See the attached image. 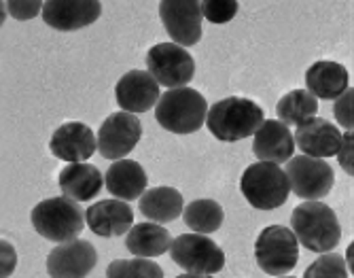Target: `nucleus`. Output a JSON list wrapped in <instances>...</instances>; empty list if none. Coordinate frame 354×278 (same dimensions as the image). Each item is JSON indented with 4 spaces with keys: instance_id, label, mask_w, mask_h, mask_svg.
Wrapping results in <instances>:
<instances>
[{
    "instance_id": "f03ea898",
    "label": "nucleus",
    "mask_w": 354,
    "mask_h": 278,
    "mask_svg": "<svg viewBox=\"0 0 354 278\" xmlns=\"http://www.w3.org/2000/svg\"><path fill=\"white\" fill-rule=\"evenodd\" d=\"M291 228L299 244L320 255L331 253L342 238V228L335 210L323 202H304L295 206Z\"/></svg>"
},
{
    "instance_id": "0eeeda50",
    "label": "nucleus",
    "mask_w": 354,
    "mask_h": 278,
    "mask_svg": "<svg viewBox=\"0 0 354 278\" xmlns=\"http://www.w3.org/2000/svg\"><path fill=\"white\" fill-rule=\"evenodd\" d=\"M147 68L149 75L168 89L187 87L196 77V62L193 55L174 43H159L147 51Z\"/></svg>"
},
{
    "instance_id": "a878e982",
    "label": "nucleus",
    "mask_w": 354,
    "mask_h": 278,
    "mask_svg": "<svg viewBox=\"0 0 354 278\" xmlns=\"http://www.w3.org/2000/svg\"><path fill=\"white\" fill-rule=\"evenodd\" d=\"M106 278H164V270L159 263L142 257L115 259L106 268Z\"/></svg>"
},
{
    "instance_id": "393cba45",
    "label": "nucleus",
    "mask_w": 354,
    "mask_h": 278,
    "mask_svg": "<svg viewBox=\"0 0 354 278\" xmlns=\"http://www.w3.org/2000/svg\"><path fill=\"white\" fill-rule=\"evenodd\" d=\"M183 219L189 230L196 234H212L223 225L225 212L216 200H193L183 208Z\"/></svg>"
},
{
    "instance_id": "dca6fc26",
    "label": "nucleus",
    "mask_w": 354,
    "mask_h": 278,
    "mask_svg": "<svg viewBox=\"0 0 354 278\" xmlns=\"http://www.w3.org/2000/svg\"><path fill=\"white\" fill-rule=\"evenodd\" d=\"M115 98L125 113H147L159 100V85L149 71H130L119 79Z\"/></svg>"
},
{
    "instance_id": "6e6552de",
    "label": "nucleus",
    "mask_w": 354,
    "mask_h": 278,
    "mask_svg": "<svg viewBox=\"0 0 354 278\" xmlns=\"http://www.w3.org/2000/svg\"><path fill=\"white\" fill-rule=\"evenodd\" d=\"M170 255L189 274H216L225 268L221 246L204 234H183L172 240Z\"/></svg>"
},
{
    "instance_id": "423d86ee",
    "label": "nucleus",
    "mask_w": 354,
    "mask_h": 278,
    "mask_svg": "<svg viewBox=\"0 0 354 278\" xmlns=\"http://www.w3.org/2000/svg\"><path fill=\"white\" fill-rule=\"evenodd\" d=\"M254 259L270 276L291 274L299 259V242L291 228L268 225L254 242Z\"/></svg>"
},
{
    "instance_id": "4468645a",
    "label": "nucleus",
    "mask_w": 354,
    "mask_h": 278,
    "mask_svg": "<svg viewBox=\"0 0 354 278\" xmlns=\"http://www.w3.org/2000/svg\"><path fill=\"white\" fill-rule=\"evenodd\" d=\"M49 149L57 160H64L66 164H77L89 160L98 145H95V134L89 126L81 121H68L62 123L53 132Z\"/></svg>"
},
{
    "instance_id": "2eb2a0df",
    "label": "nucleus",
    "mask_w": 354,
    "mask_h": 278,
    "mask_svg": "<svg viewBox=\"0 0 354 278\" xmlns=\"http://www.w3.org/2000/svg\"><path fill=\"white\" fill-rule=\"evenodd\" d=\"M293 140L304 151V156L325 160V158L337 156L339 145H342V132L331 121L312 117L306 123H301V126H297Z\"/></svg>"
},
{
    "instance_id": "412c9836",
    "label": "nucleus",
    "mask_w": 354,
    "mask_h": 278,
    "mask_svg": "<svg viewBox=\"0 0 354 278\" xmlns=\"http://www.w3.org/2000/svg\"><path fill=\"white\" fill-rule=\"evenodd\" d=\"M306 85L316 100H337L348 89V71L331 59L314 62L306 73Z\"/></svg>"
},
{
    "instance_id": "7c9ffc66",
    "label": "nucleus",
    "mask_w": 354,
    "mask_h": 278,
    "mask_svg": "<svg viewBox=\"0 0 354 278\" xmlns=\"http://www.w3.org/2000/svg\"><path fill=\"white\" fill-rule=\"evenodd\" d=\"M17 268V251L7 240H0V278H9Z\"/></svg>"
},
{
    "instance_id": "a211bd4d",
    "label": "nucleus",
    "mask_w": 354,
    "mask_h": 278,
    "mask_svg": "<svg viewBox=\"0 0 354 278\" xmlns=\"http://www.w3.org/2000/svg\"><path fill=\"white\" fill-rule=\"evenodd\" d=\"M293 151H295L293 134L278 119L263 121L259 130L254 132L252 153L257 156V160L280 166L293 158Z\"/></svg>"
},
{
    "instance_id": "ddd939ff",
    "label": "nucleus",
    "mask_w": 354,
    "mask_h": 278,
    "mask_svg": "<svg viewBox=\"0 0 354 278\" xmlns=\"http://www.w3.org/2000/svg\"><path fill=\"white\" fill-rule=\"evenodd\" d=\"M43 19L49 28L59 33H73L91 26L102 15L98 0H49L43 3Z\"/></svg>"
},
{
    "instance_id": "2f4dec72",
    "label": "nucleus",
    "mask_w": 354,
    "mask_h": 278,
    "mask_svg": "<svg viewBox=\"0 0 354 278\" xmlns=\"http://www.w3.org/2000/svg\"><path fill=\"white\" fill-rule=\"evenodd\" d=\"M337 158H339V166L352 174L354 172V166H352V130H348L346 134H342V145H339V151H337Z\"/></svg>"
},
{
    "instance_id": "9b49d317",
    "label": "nucleus",
    "mask_w": 354,
    "mask_h": 278,
    "mask_svg": "<svg viewBox=\"0 0 354 278\" xmlns=\"http://www.w3.org/2000/svg\"><path fill=\"white\" fill-rule=\"evenodd\" d=\"M159 17L174 45L191 47L202 39V11L198 0H164Z\"/></svg>"
},
{
    "instance_id": "6ab92c4d",
    "label": "nucleus",
    "mask_w": 354,
    "mask_h": 278,
    "mask_svg": "<svg viewBox=\"0 0 354 278\" xmlns=\"http://www.w3.org/2000/svg\"><path fill=\"white\" fill-rule=\"evenodd\" d=\"M102 183V172L87 162L66 164L59 170V189L64 198H71L75 202L93 200L100 194Z\"/></svg>"
},
{
    "instance_id": "39448f33",
    "label": "nucleus",
    "mask_w": 354,
    "mask_h": 278,
    "mask_svg": "<svg viewBox=\"0 0 354 278\" xmlns=\"http://www.w3.org/2000/svg\"><path fill=\"white\" fill-rule=\"evenodd\" d=\"M240 189L250 206L257 210H276L288 198V180L280 166L270 162H257L242 174Z\"/></svg>"
},
{
    "instance_id": "5701e85b",
    "label": "nucleus",
    "mask_w": 354,
    "mask_h": 278,
    "mask_svg": "<svg viewBox=\"0 0 354 278\" xmlns=\"http://www.w3.org/2000/svg\"><path fill=\"white\" fill-rule=\"evenodd\" d=\"M183 196L174 187H153L140 196L138 210L151 223H170L183 214Z\"/></svg>"
},
{
    "instance_id": "c756f323",
    "label": "nucleus",
    "mask_w": 354,
    "mask_h": 278,
    "mask_svg": "<svg viewBox=\"0 0 354 278\" xmlns=\"http://www.w3.org/2000/svg\"><path fill=\"white\" fill-rule=\"evenodd\" d=\"M333 113H335V119L339 121V126L346 128V132L352 130V89L350 87L335 100Z\"/></svg>"
},
{
    "instance_id": "9d476101",
    "label": "nucleus",
    "mask_w": 354,
    "mask_h": 278,
    "mask_svg": "<svg viewBox=\"0 0 354 278\" xmlns=\"http://www.w3.org/2000/svg\"><path fill=\"white\" fill-rule=\"evenodd\" d=\"M142 138V123L132 113H113L104 119V123L95 136V145L104 160H123L127 153H132L134 147Z\"/></svg>"
},
{
    "instance_id": "f257e3e1",
    "label": "nucleus",
    "mask_w": 354,
    "mask_h": 278,
    "mask_svg": "<svg viewBox=\"0 0 354 278\" xmlns=\"http://www.w3.org/2000/svg\"><path fill=\"white\" fill-rule=\"evenodd\" d=\"M266 121L263 109L248 98H223L208 106L206 128L221 142H238L252 136Z\"/></svg>"
},
{
    "instance_id": "72a5a7b5",
    "label": "nucleus",
    "mask_w": 354,
    "mask_h": 278,
    "mask_svg": "<svg viewBox=\"0 0 354 278\" xmlns=\"http://www.w3.org/2000/svg\"><path fill=\"white\" fill-rule=\"evenodd\" d=\"M176 278H212V276H208V274H189V272H185V274H180V276H176Z\"/></svg>"
},
{
    "instance_id": "aec40b11",
    "label": "nucleus",
    "mask_w": 354,
    "mask_h": 278,
    "mask_svg": "<svg viewBox=\"0 0 354 278\" xmlns=\"http://www.w3.org/2000/svg\"><path fill=\"white\" fill-rule=\"evenodd\" d=\"M147 172L134 160H117L111 164L104 176L106 189L115 196V200L130 202L140 198L147 192Z\"/></svg>"
},
{
    "instance_id": "7ed1b4c3",
    "label": "nucleus",
    "mask_w": 354,
    "mask_h": 278,
    "mask_svg": "<svg viewBox=\"0 0 354 278\" xmlns=\"http://www.w3.org/2000/svg\"><path fill=\"white\" fill-rule=\"evenodd\" d=\"M208 113V102L193 87L168 89L164 96H159L155 106L157 123L174 134H193L198 132Z\"/></svg>"
},
{
    "instance_id": "f8f14e48",
    "label": "nucleus",
    "mask_w": 354,
    "mask_h": 278,
    "mask_svg": "<svg viewBox=\"0 0 354 278\" xmlns=\"http://www.w3.org/2000/svg\"><path fill=\"white\" fill-rule=\"evenodd\" d=\"M98 261V251L89 240L62 242L47 257V272L51 278H85Z\"/></svg>"
},
{
    "instance_id": "1a4fd4ad",
    "label": "nucleus",
    "mask_w": 354,
    "mask_h": 278,
    "mask_svg": "<svg viewBox=\"0 0 354 278\" xmlns=\"http://www.w3.org/2000/svg\"><path fill=\"white\" fill-rule=\"evenodd\" d=\"M284 174L291 192L306 202H318L325 198L335 183L333 168L325 160L308 156H295L288 160Z\"/></svg>"
},
{
    "instance_id": "b1692460",
    "label": "nucleus",
    "mask_w": 354,
    "mask_h": 278,
    "mask_svg": "<svg viewBox=\"0 0 354 278\" xmlns=\"http://www.w3.org/2000/svg\"><path fill=\"white\" fill-rule=\"evenodd\" d=\"M318 111V100L306 89H293L288 91L286 96H282L278 100L276 113H278V121L284 123V126H301L308 119L316 117Z\"/></svg>"
},
{
    "instance_id": "473e14b6",
    "label": "nucleus",
    "mask_w": 354,
    "mask_h": 278,
    "mask_svg": "<svg viewBox=\"0 0 354 278\" xmlns=\"http://www.w3.org/2000/svg\"><path fill=\"white\" fill-rule=\"evenodd\" d=\"M7 19V3H0V26L5 24Z\"/></svg>"
},
{
    "instance_id": "f3484780",
    "label": "nucleus",
    "mask_w": 354,
    "mask_h": 278,
    "mask_svg": "<svg viewBox=\"0 0 354 278\" xmlns=\"http://www.w3.org/2000/svg\"><path fill=\"white\" fill-rule=\"evenodd\" d=\"M85 221L89 230L100 238H115L130 232L134 225V210L121 200H102L87 208Z\"/></svg>"
},
{
    "instance_id": "bb28decb",
    "label": "nucleus",
    "mask_w": 354,
    "mask_h": 278,
    "mask_svg": "<svg viewBox=\"0 0 354 278\" xmlns=\"http://www.w3.org/2000/svg\"><path fill=\"white\" fill-rule=\"evenodd\" d=\"M348 268L337 253H323L310 263L304 278H348Z\"/></svg>"
},
{
    "instance_id": "f704fd0d",
    "label": "nucleus",
    "mask_w": 354,
    "mask_h": 278,
    "mask_svg": "<svg viewBox=\"0 0 354 278\" xmlns=\"http://www.w3.org/2000/svg\"><path fill=\"white\" fill-rule=\"evenodd\" d=\"M278 278H293V276H278Z\"/></svg>"
},
{
    "instance_id": "cd10ccee",
    "label": "nucleus",
    "mask_w": 354,
    "mask_h": 278,
    "mask_svg": "<svg viewBox=\"0 0 354 278\" xmlns=\"http://www.w3.org/2000/svg\"><path fill=\"white\" fill-rule=\"evenodd\" d=\"M238 0H204L200 3L202 17H206L212 24H227L238 13Z\"/></svg>"
},
{
    "instance_id": "4be33fe9",
    "label": "nucleus",
    "mask_w": 354,
    "mask_h": 278,
    "mask_svg": "<svg viewBox=\"0 0 354 278\" xmlns=\"http://www.w3.org/2000/svg\"><path fill=\"white\" fill-rule=\"evenodd\" d=\"M172 244V236L166 228H162L159 223H136L130 228L125 238V246L127 251L136 257L149 259V257H159L170 251Z\"/></svg>"
},
{
    "instance_id": "c85d7f7f",
    "label": "nucleus",
    "mask_w": 354,
    "mask_h": 278,
    "mask_svg": "<svg viewBox=\"0 0 354 278\" xmlns=\"http://www.w3.org/2000/svg\"><path fill=\"white\" fill-rule=\"evenodd\" d=\"M43 11V3L39 0H9L7 3V13L19 21L35 19Z\"/></svg>"
},
{
    "instance_id": "20e7f679",
    "label": "nucleus",
    "mask_w": 354,
    "mask_h": 278,
    "mask_svg": "<svg viewBox=\"0 0 354 278\" xmlns=\"http://www.w3.org/2000/svg\"><path fill=\"white\" fill-rule=\"evenodd\" d=\"M35 232L51 242H71L85 228V212L71 198H49L39 202L30 212Z\"/></svg>"
}]
</instances>
